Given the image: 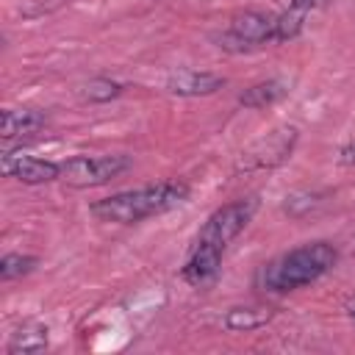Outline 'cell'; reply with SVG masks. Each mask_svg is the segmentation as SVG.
Wrapping results in <instances>:
<instances>
[{"instance_id": "obj_8", "label": "cell", "mask_w": 355, "mask_h": 355, "mask_svg": "<svg viewBox=\"0 0 355 355\" xmlns=\"http://www.w3.org/2000/svg\"><path fill=\"white\" fill-rule=\"evenodd\" d=\"M225 86L222 75L200 72V69H178L166 78V92L178 97H208Z\"/></svg>"}, {"instance_id": "obj_2", "label": "cell", "mask_w": 355, "mask_h": 355, "mask_svg": "<svg viewBox=\"0 0 355 355\" xmlns=\"http://www.w3.org/2000/svg\"><path fill=\"white\" fill-rule=\"evenodd\" d=\"M336 261L338 252L330 241H311L269 261L258 272V286L263 291H294L327 275L336 266Z\"/></svg>"}, {"instance_id": "obj_16", "label": "cell", "mask_w": 355, "mask_h": 355, "mask_svg": "<svg viewBox=\"0 0 355 355\" xmlns=\"http://www.w3.org/2000/svg\"><path fill=\"white\" fill-rule=\"evenodd\" d=\"M39 261L33 255H22V252H8L0 258V280H17L28 272H33Z\"/></svg>"}, {"instance_id": "obj_9", "label": "cell", "mask_w": 355, "mask_h": 355, "mask_svg": "<svg viewBox=\"0 0 355 355\" xmlns=\"http://www.w3.org/2000/svg\"><path fill=\"white\" fill-rule=\"evenodd\" d=\"M219 263H222V250L197 241L180 275H183V280H186L189 286L202 288V286H208V283L219 275Z\"/></svg>"}, {"instance_id": "obj_6", "label": "cell", "mask_w": 355, "mask_h": 355, "mask_svg": "<svg viewBox=\"0 0 355 355\" xmlns=\"http://www.w3.org/2000/svg\"><path fill=\"white\" fill-rule=\"evenodd\" d=\"M275 19L277 14H269V11H255V8L239 11L230 19L227 33H222L216 42L222 50H230V53H244L258 44L275 42Z\"/></svg>"}, {"instance_id": "obj_12", "label": "cell", "mask_w": 355, "mask_h": 355, "mask_svg": "<svg viewBox=\"0 0 355 355\" xmlns=\"http://www.w3.org/2000/svg\"><path fill=\"white\" fill-rule=\"evenodd\" d=\"M272 319V311L263 308V305H239V308H230L225 313V327L227 330H236V333H247V330H255V327H263L266 322Z\"/></svg>"}, {"instance_id": "obj_17", "label": "cell", "mask_w": 355, "mask_h": 355, "mask_svg": "<svg viewBox=\"0 0 355 355\" xmlns=\"http://www.w3.org/2000/svg\"><path fill=\"white\" fill-rule=\"evenodd\" d=\"M338 164L355 166V141H349V144H344V147L338 150Z\"/></svg>"}, {"instance_id": "obj_15", "label": "cell", "mask_w": 355, "mask_h": 355, "mask_svg": "<svg viewBox=\"0 0 355 355\" xmlns=\"http://www.w3.org/2000/svg\"><path fill=\"white\" fill-rule=\"evenodd\" d=\"M83 100L89 103H111L122 94V83L119 80H111V78H92L86 86H83Z\"/></svg>"}, {"instance_id": "obj_11", "label": "cell", "mask_w": 355, "mask_h": 355, "mask_svg": "<svg viewBox=\"0 0 355 355\" xmlns=\"http://www.w3.org/2000/svg\"><path fill=\"white\" fill-rule=\"evenodd\" d=\"M47 341H50V336H47V327H44L42 322H25V324H19V327L11 333V338H8V344H6V352H8V355L42 352V349H47Z\"/></svg>"}, {"instance_id": "obj_10", "label": "cell", "mask_w": 355, "mask_h": 355, "mask_svg": "<svg viewBox=\"0 0 355 355\" xmlns=\"http://www.w3.org/2000/svg\"><path fill=\"white\" fill-rule=\"evenodd\" d=\"M44 125H47V116L36 108H6L3 122H0V136L8 144L14 139H28V136L39 133Z\"/></svg>"}, {"instance_id": "obj_4", "label": "cell", "mask_w": 355, "mask_h": 355, "mask_svg": "<svg viewBox=\"0 0 355 355\" xmlns=\"http://www.w3.org/2000/svg\"><path fill=\"white\" fill-rule=\"evenodd\" d=\"M258 211V197H241V200H233L222 208H216L205 225L200 227L197 233V241L200 244H211V247H219L222 252L227 250V244L250 225V219L255 216Z\"/></svg>"}, {"instance_id": "obj_18", "label": "cell", "mask_w": 355, "mask_h": 355, "mask_svg": "<svg viewBox=\"0 0 355 355\" xmlns=\"http://www.w3.org/2000/svg\"><path fill=\"white\" fill-rule=\"evenodd\" d=\"M288 6H297V8H302V11H311V8L322 6V0H291Z\"/></svg>"}, {"instance_id": "obj_1", "label": "cell", "mask_w": 355, "mask_h": 355, "mask_svg": "<svg viewBox=\"0 0 355 355\" xmlns=\"http://www.w3.org/2000/svg\"><path fill=\"white\" fill-rule=\"evenodd\" d=\"M189 200V186L183 180H158L150 186L116 191L111 197H103L92 202V214L100 222H114V225H136L147 216L166 214Z\"/></svg>"}, {"instance_id": "obj_14", "label": "cell", "mask_w": 355, "mask_h": 355, "mask_svg": "<svg viewBox=\"0 0 355 355\" xmlns=\"http://www.w3.org/2000/svg\"><path fill=\"white\" fill-rule=\"evenodd\" d=\"M305 17H308V11H302L297 6H288L283 14H277V19H275V42L297 39L300 31L305 28Z\"/></svg>"}, {"instance_id": "obj_5", "label": "cell", "mask_w": 355, "mask_h": 355, "mask_svg": "<svg viewBox=\"0 0 355 355\" xmlns=\"http://www.w3.org/2000/svg\"><path fill=\"white\" fill-rule=\"evenodd\" d=\"M297 139H300V130L294 125H280V128L269 130L266 136H261L258 141H252L239 155L236 172H263V169L280 166L294 153Z\"/></svg>"}, {"instance_id": "obj_7", "label": "cell", "mask_w": 355, "mask_h": 355, "mask_svg": "<svg viewBox=\"0 0 355 355\" xmlns=\"http://www.w3.org/2000/svg\"><path fill=\"white\" fill-rule=\"evenodd\" d=\"M0 166H3L6 178H14L25 186L50 183V180H58V175H61V166L55 161H44V158H33V155H14V153H3Z\"/></svg>"}, {"instance_id": "obj_3", "label": "cell", "mask_w": 355, "mask_h": 355, "mask_svg": "<svg viewBox=\"0 0 355 355\" xmlns=\"http://www.w3.org/2000/svg\"><path fill=\"white\" fill-rule=\"evenodd\" d=\"M58 166H61L58 180H64L67 186L94 189V186H105L108 180L128 172L130 158L128 155H72V158L61 161Z\"/></svg>"}, {"instance_id": "obj_13", "label": "cell", "mask_w": 355, "mask_h": 355, "mask_svg": "<svg viewBox=\"0 0 355 355\" xmlns=\"http://www.w3.org/2000/svg\"><path fill=\"white\" fill-rule=\"evenodd\" d=\"M283 94H286V83L283 80H261V83H252L250 89H244L239 94V105H244V108H266V105L277 103Z\"/></svg>"}]
</instances>
